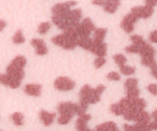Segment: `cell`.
I'll return each instance as SVG.
<instances>
[{"instance_id": "cell-10", "label": "cell", "mask_w": 157, "mask_h": 131, "mask_svg": "<svg viewBox=\"0 0 157 131\" xmlns=\"http://www.w3.org/2000/svg\"><path fill=\"white\" fill-rule=\"evenodd\" d=\"M131 12L134 14L137 18H148L151 16L154 12L153 8L150 7V6H136L131 9Z\"/></svg>"}, {"instance_id": "cell-32", "label": "cell", "mask_w": 157, "mask_h": 131, "mask_svg": "<svg viewBox=\"0 0 157 131\" xmlns=\"http://www.w3.org/2000/svg\"><path fill=\"white\" fill-rule=\"evenodd\" d=\"M149 39L151 42L153 43H156L157 44V30L153 31V32H151L149 37Z\"/></svg>"}, {"instance_id": "cell-2", "label": "cell", "mask_w": 157, "mask_h": 131, "mask_svg": "<svg viewBox=\"0 0 157 131\" xmlns=\"http://www.w3.org/2000/svg\"><path fill=\"white\" fill-rule=\"evenodd\" d=\"M105 90L106 87L104 84H100L94 88L88 84L83 86L79 93V105L86 112L89 104H97L101 100V94Z\"/></svg>"}, {"instance_id": "cell-28", "label": "cell", "mask_w": 157, "mask_h": 131, "mask_svg": "<svg viewBox=\"0 0 157 131\" xmlns=\"http://www.w3.org/2000/svg\"><path fill=\"white\" fill-rule=\"evenodd\" d=\"M107 78L110 81H118L121 80V77L120 75V74H118L117 72L116 71H111L109 72L107 75Z\"/></svg>"}, {"instance_id": "cell-11", "label": "cell", "mask_w": 157, "mask_h": 131, "mask_svg": "<svg viewBox=\"0 0 157 131\" xmlns=\"http://www.w3.org/2000/svg\"><path fill=\"white\" fill-rule=\"evenodd\" d=\"M31 44L35 48V53L38 55H45L48 52L47 46L44 40L40 39V38H33L31 41Z\"/></svg>"}, {"instance_id": "cell-38", "label": "cell", "mask_w": 157, "mask_h": 131, "mask_svg": "<svg viewBox=\"0 0 157 131\" xmlns=\"http://www.w3.org/2000/svg\"><path fill=\"white\" fill-rule=\"evenodd\" d=\"M0 131H2V130H0Z\"/></svg>"}, {"instance_id": "cell-4", "label": "cell", "mask_w": 157, "mask_h": 131, "mask_svg": "<svg viewBox=\"0 0 157 131\" xmlns=\"http://www.w3.org/2000/svg\"><path fill=\"white\" fill-rule=\"evenodd\" d=\"M52 41L54 44L61 47L65 50H72L78 46L77 40L69 36L65 32L53 37L52 38Z\"/></svg>"}, {"instance_id": "cell-25", "label": "cell", "mask_w": 157, "mask_h": 131, "mask_svg": "<svg viewBox=\"0 0 157 131\" xmlns=\"http://www.w3.org/2000/svg\"><path fill=\"white\" fill-rule=\"evenodd\" d=\"M51 28V25L48 21L41 23L38 27V32L40 35H45Z\"/></svg>"}, {"instance_id": "cell-26", "label": "cell", "mask_w": 157, "mask_h": 131, "mask_svg": "<svg viewBox=\"0 0 157 131\" xmlns=\"http://www.w3.org/2000/svg\"><path fill=\"white\" fill-rule=\"evenodd\" d=\"M130 40H131L133 44H135L136 46H140L145 41L142 36L138 35H133L130 36Z\"/></svg>"}, {"instance_id": "cell-19", "label": "cell", "mask_w": 157, "mask_h": 131, "mask_svg": "<svg viewBox=\"0 0 157 131\" xmlns=\"http://www.w3.org/2000/svg\"><path fill=\"white\" fill-rule=\"evenodd\" d=\"M11 119H12L13 124L18 127L22 126L24 124V115L20 112H15L14 114H12L11 116Z\"/></svg>"}, {"instance_id": "cell-15", "label": "cell", "mask_w": 157, "mask_h": 131, "mask_svg": "<svg viewBox=\"0 0 157 131\" xmlns=\"http://www.w3.org/2000/svg\"><path fill=\"white\" fill-rule=\"evenodd\" d=\"M90 119H91V116L90 114H88L85 113L78 116V120L76 121V124H75L77 130H81L87 128L88 127H87V122Z\"/></svg>"}, {"instance_id": "cell-18", "label": "cell", "mask_w": 157, "mask_h": 131, "mask_svg": "<svg viewBox=\"0 0 157 131\" xmlns=\"http://www.w3.org/2000/svg\"><path fill=\"white\" fill-rule=\"evenodd\" d=\"M107 29H104V28L97 29L94 31V41L99 43L104 42V39L105 38L106 35H107Z\"/></svg>"}, {"instance_id": "cell-31", "label": "cell", "mask_w": 157, "mask_h": 131, "mask_svg": "<svg viewBox=\"0 0 157 131\" xmlns=\"http://www.w3.org/2000/svg\"><path fill=\"white\" fill-rule=\"evenodd\" d=\"M124 131H139L136 124L134 125H129V124H124Z\"/></svg>"}, {"instance_id": "cell-30", "label": "cell", "mask_w": 157, "mask_h": 131, "mask_svg": "<svg viewBox=\"0 0 157 131\" xmlns=\"http://www.w3.org/2000/svg\"><path fill=\"white\" fill-rule=\"evenodd\" d=\"M147 90L153 96H157V84H150L147 86Z\"/></svg>"}, {"instance_id": "cell-34", "label": "cell", "mask_w": 157, "mask_h": 131, "mask_svg": "<svg viewBox=\"0 0 157 131\" xmlns=\"http://www.w3.org/2000/svg\"><path fill=\"white\" fill-rule=\"evenodd\" d=\"M150 72H151L152 76H153L155 79L157 80V65L152 67V68L150 69Z\"/></svg>"}, {"instance_id": "cell-29", "label": "cell", "mask_w": 157, "mask_h": 131, "mask_svg": "<svg viewBox=\"0 0 157 131\" xmlns=\"http://www.w3.org/2000/svg\"><path fill=\"white\" fill-rule=\"evenodd\" d=\"M125 51L129 54H138L139 53V48H138V46L132 44L131 45L126 47Z\"/></svg>"}, {"instance_id": "cell-27", "label": "cell", "mask_w": 157, "mask_h": 131, "mask_svg": "<svg viewBox=\"0 0 157 131\" xmlns=\"http://www.w3.org/2000/svg\"><path fill=\"white\" fill-rule=\"evenodd\" d=\"M105 63L106 59L104 58V57H97L94 61V65L96 68H101L105 64Z\"/></svg>"}, {"instance_id": "cell-35", "label": "cell", "mask_w": 157, "mask_h": 131, "mask_svg": "<svg viewBox=\"0 0 157 131\" xmlns=\"http://www.w3.org/2000/svg\"><path fill=\"white\" fill-rule=\"evenodd\" d=\"M151 116H152V120H153V121H154V122H157V109L152 113Z\"/></svg>"}, {"instance_id": "cell-6", "label": "cell", "mask_w": 157, "mask_h": 131, "mask_svg": "<svg viewBox=\"0 0 157 131\" xmlns=\"http://www.w3.org/2000/svg\"><path fill=\"white\" fill-rule=\"evenodd\" d=\"M92 4L103 6L107 12L113 14L121 5V0H92Z\"/></svg>"}, {"instance_id": "cell-7", "label": "cell", "mask_w": 157, "mask_h": 131, "mask_svg": "<svg viewBox=\"0 0 157 131\" xmlns=\"http://www.w3.org/2000/svg\"><path fill=\"white\" fill-rule=\"evenodd\" d=\"M138 20L137 17L131 12L126 15L121 23V26L127 33H130L134 30V24Z\"/></svg>"}, {"instance_id": "cell-16", "label": "cell", "mask_w": 157, "mask_h": 131, "mask_svg": "<svg viewBox=\"0 0 157 131\" xmlns=\"http://www.w3.org/2000/svg\"><path fill=\"white\" fill-rule=\"evenodd\" d=\"M96 131H120L117 126L113 121H108L96 127Z\"/></svg>"}, {"instance_id": "cell-20", "label": "cell", "mask_w": 157, "mask_h": 131, "mask_svg": "<svg viewBox=\"0 0 157 131\" xmlns=\"http://www.w3.org/2000/svg\"><path fill=\"white\" fill-rule=\"evenodd\" d=\"M138 82L139 81L136 78H130L126 80L125 83H124V87H125L126 91L138 88Z\"/></svg>"}, {"instance_id": "cell-24", "label": "cell", "mask_w": 157, "mask_h": 131, "mask_svg": "<svg viewBox=\"0 0 157 131\" xmlns=\"http://www.w3.org/2000/svg\"><path fill=\"white\" fill-rule=\"evenodd\" d=\"M81 25H82V26L84 28V29L90 31V32L96 30V28H95L94 24L93 21H91V19L89 18H84V19L82 21V22H81Z\"/></svg>"}, {"instance_id": "cell-23", "label": "cell", "mask_w": 157, "mask_h": 131, "mask_svg": "<svg viewBox=\"0 0 157 131\" xmlns=\"http://www.w3.org/2000/svg\"><path fill=\"white\" fill-rule=\"evenodd\" d=\"M114 62L117 64L119 67H121L123 65H125L127 62V58H126L125 55L122 54H117L113 56V58Z\"/></svg>"}, {"instance_id": "cell-22", "label": "cell", "mask_w": 157, "mask_h": 131, "mask_svg": "<svg viewBox=\"0 0 157 131\" xmlns=\"http://www.w3.org/2000/svg\"><path fill=\"white\" fill-rule=\"evenodd\" d=\"M25 38L21 30L17 31L15 35H14V36L12 37V41L15 44H22V43L25 42Z\"/></svg>"}, {"instance_id": "cell-8", "label": "cell", "mask_w": 157, "mask_h": 131, "mask_svg": "<svg viewBox=\"0 0 157 131\" xmlns=\"http://www.w3.org/2000/svg\"><path fill=\"white\" fill-rule=\"evenodd\" d=\"M77 5V2L75 1H69L64 3H58L54 6L52 9V16H59L63 15L70 10L72 6H75Z\"/></svg>"}, {"instance_id": "cell-33", "label": "cell", "mask_w": 157, "mask_h": 131, "mask_svg": "<svg viewBox=\"0 0 157 131\" xmlns=\"http://www.w3.org/2000/svg\"><path fill=\"white\" fill-rule=\"evenodd\" d=\"M146 6L153 8L157 5V0H145Z\"/></svg>"}, {"instance_id": "cell-17", "label": "cell", "mask_w": 157, "mask_h": 131, "mask_svg": "<svg viewBox=\"0 0 157 131\" xmlns=\"http://www.w3.org/2000/svg\"><path fill=\"white\" fill-rule=\"evenodd\" d=\"M152 122V116L148 113V112L144 111L141 112L139 115H138L137 118H136L135 123L136 124H149Z\"/></svg>"}, {"instance_id": "cell-1", "label": "cell", "mask_w": 157, "mask_h": 131, "mask_svg": "<svg viewBox=\"0 0 157 131\" xmlns=\"http://www.w3.org/2000/svg\"><path fill=\"white\" fill-rule=\"evenodd\" d=\"M26 63L27 60L24 56L18 55L8 65L6 68V75L10 81L9 87L16 89L20 87L21 81L25 77L24 67L26 65Z\"/></svg>"}, {"instance_id": "cell-3", "label": "cell", "mask_w": 157, "mask_h": 131, "mask_svg": "<svg viewBox=\"0 0 157 131\" xmlns=\"http://www.w3.org/2000/svg\"><path fill=\"white\" fill-rule=\"evenodd\" d=\"M59 117L58 118V123L61 125L67 124L75 114L78 116L85 114L86 112L81 108L79 104H75L72 102H62L58 104L57 107Z\"/></svg>"}, {"instance_id": "cell-36", "label": "cell", "mask_w": 157, "mask_h": 131, "mask_svg": "<svg viewBox=\"0 0 157 131\" xmlns=\"http://www.w3.org/2000/svg\"><path fill=\"white\" fill-rule=\"evenodd\" d=\"M6 21H3V20H0V32H2V31L6 28Z\"/></svg>"}, {"instance_id": "cell-13", "label": "cell", "mask_w": 157, "mask_h": 131, "mask_svg": "<svg viewBox=\"0 0 157 131\" xmlns=\"http://www.w3.org/2000/svg\"><path fill=\"white\" fill-rule=\"evenodd\" d=\"M42 86L39 84H29L25 86L24 92L27 95L32 97H39L41 94Z\"/></svg>"}, {"instance_id": "cell-14", "label": "cell", "mask_w": 157, "mask_h": 131, "mask_svg": "<svg viewBox=\"0 0 157 131\" xmlns=\"http://www.w3.org/2000/svg\"><path fill=\"white\" fill-rule=\"evenodd\" d=\"M56 118V114L55 113H50L44 110H41L39 112V118L42 124L46 127H48L51 124H53Z\"/></svg>"}, {"instance_id": "cell-9", "label": "cell", "mask_w": 157, "mask_h": 131, "mask_svg": "<svg viewBox=\"0 0 157 131\" xmlns=\"http://www.w3.org/2000/svg\"><path fill=\"white\" fill-rule=\"evenodd\" d=\"M139 48V55L141 59H148V58H155L156 57V50L151 44L144 41L142 44L138 46Z\"/></svg>"}, {"instance_id": "cell-21", "label": "cell", "mask_w": 157, "mask_h": 131, "mask_svg": "<svg viewBox=\"0 0 157 131\" xmlns=\"http://www.w3.org/2000/svg\"><path fill=\"white\" fill-rule=\"evenodd\" d=\"M120 71H121V73L122 75H126V76H130V75H133L135 73L136 68H135V67H133V66L125 64V65L120 67Z\"/></svg>"}, {"instance_id": "cell-12", "label": "cell", "mask_w": 157, "mask_h": 131, "mask_svg": "<svg viewBox=\"0 0 157 131\" xmlns=\"http://www.w3.org/2000/svg\"><path fill=\"white\" fill-rule=\"evenodd\" d=\"M94 40V39H93ZM90 52L97 57H104L107 55V44L106 43H99L94 41L93 45Z\"/></svg>"}, {"instance_id": "cell-37", "label": "cell", "mask_w": 157, "mask_h": 131, "mask_svg": "<svg viewBox=\"0 0 157 131\" xmlns=\"http://www.w3.org/2000/svg\"><path fill=\"white\" fill-rule=\"evenodd\" d=\"M78 131H94V130H91V129H90V128H89V127H87V128L84 129V130H78Z\"/></svg>"}, {"instance_id": "cell-5", "label": "cell", "mask_w": 157, "mask_h": 131, "mask_svg": "<svg viewBox=\"0 0 157 131\" xmlns=\"http://www.w3.org/2000/svg\"><path fill=\"white\" fill-rule=\"evenodd\" d=\"M54 86L60 91H68L75 88V82L68 77L61 76L56 78L54 83Z\"/></svg>"}]
</instances>
